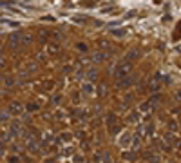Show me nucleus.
<instances>
[{"instance_id": "obj_26", "label": "nucleus", "mask_w": 181, "mask_h": 163, "mask_svg": "<svg viewBox=\"0 0 181 163\" xmlns=\"http://www.w3.org/2000/svg\"><path fill=\"white\" fill-rule=\"evenodd\" d=\"M18 161H20V158H18L17 154H11V156L7 158V163H18Z\"/></svg>"}, {"instance_id": "obj_1", "label": "nucleus", "mask_w": 181, "mask_h": 163, "mask_svg": "<svg viewBox=\"0 0 181 163\" xmlns=\"http://www.w3.org/2000/svg\"><path fill=\"white\" fill-rule=\"evenodd\" d=\"M130 71H132V63H129V62H120V63H116V67H114V76H116V80H120L123 76H129L130 74Z\"/></svg>"}, {"instance_id": "obj_16", "label": "nucleus", "mask_w": 181, "mask_h": 163, "mask_svg": "<svg viewBox=\"0 0 181 163\" xmlns=\"http://www.w3.org/2000/svg\"><path fill=\"white\" fill-rule=\"evenodd\" d=\"M140 120V111H132V112H129V116H127V122L129 123H138Z\"/></svg>"}, {"instance_id": "obj_21", "label": "nucleus", "mask_w": 181, "mask_h": 163, "mask_svg": "<svg viewBox=\"0 0 181 163\" xmlns=\"http://www.w3.org/2000/svg\"><path fill=\"white\" fill-rule=\"evenodd\" d=\"M105 58H107V53H94L91 60H92V62H96V63H98V62H103Z\"/></svg>"}, {"instance_id": "obj_36", "label": "nucleus", "mask_w": 181, "mask_h": 163, "mask_svg": "<svg viewBox=\"0 0 181 163\" xmlns=\"http://www.w3.org/2000/svg\"><path fill=\"white\" fill-rule=\"evenodd\" d=\"M100 94H101V96H105V87H103V85L100 87Z\"/></svg>"}, {"instance_id": "obj_15", "label": "nucleus", "mask_w": 181, "mask_h": 163, "mask_svg": "<svg viewBox=\"0 0 181 163\" xmlns=\"http://www.w3.org/2000/svg\"><path fill=\"white\" fill-rule=\"evenodd\" d=\"M163 140H165V143H167L168 147H172L174 143L178 142V140H176V136H174L172 132H165V136H163Z\"/></svg>"}, {"instance_id": "obj_11", "label": "nucleus", "mask_w": 181, "mask_h": 163, "mask_svg": "<svg viewBox=\"0 0 181 163\" xmlns=\"http://www.w3.org/2000/svg\"><path fill=\"white\" fill-rule=\"evenodd\" d=\"M35 40V36L31 33H22L20 35V45H31Z\"/></svg>"}, {"instance_id": "obj_4", "label": "nucleus", "mask_w": 181, "mask_h": 163, "mask_svg": "<svg viewBox=\"0 0 181 163\" xmlns=\"http://www.w3.org/2000/svg\"><path fill=\"white\" fill-rule=\"evenodd\" d=\"M22 111H24V105H22L20 102H11L9 103V107H7L9 116H20Z\"/></svg>"}, {"instance_id": "obj_9", "label": "nucleus", "mask_w": 181, "mask_h": 163, "mask_svg": "<svg viewBox=\"0 0 181 163\" xmlns=\"http://www.w3.org/2000/svg\"><path fill=\"white\" fill-rule=\"evenodd\" d=\"M140 58V51L138 49H130L127 55H125V62H129V63H132L134 60H138Z\"/></svg>"}, {"instance_id": "obj_14", "label": "nucleus", "mask_w": 181, "mask_h": 163, "mask_svg": "<svg viewBox=\"0 0 181 163\" xmlns=\"http://www.w3.org/2000/svg\"><path fill=\"white\" fill-rule=\"evenodd\" d=\"M81 93H83V94H87V96H91V94L94 93V87H92V83L85 82V83L81 85Z\"/></svg>"}, {"instance_id": "obj_29", "label": "nucleus", "mask_w": 181, "mask_h": 163, "mask_svg": "<svg viewBox=\"0 0 181 163\" xmlns=\"http://www.w3.org/2000/svg\"><path fill=\"white\" fill-rule=\"evenodd\" d=\"M76 49H78V51H87V45H85L83 42H80V44H76Z\"/></svg>"}, {"instance_id": "obj_20", "label": "nucleus", "mask_w": 181, "mask_h": 163, "mask_svg": "<svg viewBox=\"0 0 181 163\" xmlns=\"http://www.w3.org/2000/svg\"><path fill=\"white\" fill-rule=\"evenodd\" d=\"M167 129H168L167 132H172V134H174V132H178V123H176V120H168Z\"/></svg>"}, {"instance_id": "obj_31", "label": "nucleus", "mask_w": 181, "mask_h": 163, "mask_svg": "<svg viewBox=\"0 0 181 163\" xmlns=\"http://www.w3.org/2000/svg\"><path fill=\"white\" fill-rule=\"evenodd\" d=\"M174 98H176L178 102H181V89H178V91L174 93Z\"/></svg>"}, {"instance_id": "obj_7", "label": "nucleus", "mask_w": 181, "mask_h": 163, "mask_svg": "<svg viewBox=\"0 0 181 163\" xmlns=\"http://www.w3.org/2000/svg\"><path fill=\"white\" fill-rule=\"evenodd\" d=\"M145 160H147V163H161L160 154H156L154 150H147L145 152Z\"/></svg>"}, {"instance_id": "obj_33", "label": "nucleus", "mask_w": 181, "mask_h": 163, "mask_svg": "<svg viewBox=\"0 0 181 163\" xmlns=\"http://www.w3.org/2000/svg\"><path fill=\"white\" fill-rule=\"evenodd\" d=\"M103 163H112V158H111L109 154H105V156H103Z\"/></svg>"}, {"instance_id": "obj_19", "label": "nucleus", "mask_w": 181, "mask_h": 163, "mask_svg": "<svg viewBox=\"0 0 181 163\" xmlns=\"http://www.w3.org/2000/svg\"><path fill=\"white\" fill-rule=\"evenodd\" d=\"M47 51H49L51 55H56V53L60 51V44H58V42H51L49 47H47Z\"/></svg>"}, {"instance_id": "obj_10", "label": "nucleus", "mask_w": 181, "mask_h": 163, "mask_svg": "<svg viewBox=\"0 0 181 163\" xmlns=\"http://www.w3.org/2000/svg\"><path fill=\"white\" fill-rule=\"evenodd\" d=\"M27 150L31 152V154H36V152H40V147H38V143L35 138H29V142H27Z\"/></svg>"}, {"instance_id": "obj_17", "label": "nucleus", "mask_w": 181, "mask_h": 163, "mask_svg": "<svg viewBox=\"0 0 181 163\" xmlns=\"http://www.w3.org/2000/svg\"><path fill=\"white\" fill-rule=\"evenodd\" d=\"M160 102H161V94H154V96L149 98L147 105H149V107H156V105H160Z\"/></svg>"}, {"instance_id": "obj_18", "label": "nucleus", "mask_w": 181, "mask_h": 163, "mask_svg": "<svg viewBox=\"0 0 181 163\" xmlns=\"http://www.w3.org/2000/svg\"><path fill=\"white\" fill-rule=\"evenodd\" d=\"M143 134H147V136H150V134H154V123L152 122H147L143 125Z\"/></svg>"}, {"instance_id": "obj_12", "label": "nucleus", "mask_w": 181, "mask_h": 163, "mask_svg": "<svg viewBox=\"0 0 181 163\" xmlns=\"http://www.w3.org/2000/svg\"><path fill=\"white\" fill-rule=\"evenodd\" d=\"M105 123H107V129H111V127L118 125V118H116V114H114V112H109V114H107V120H105Z\"/></svg>"}, {"instance_id": "obj_24", "label": "nucleus", "mask_w": 181, "mask_h": 163, "mask_svg": "<svg viewBox=\"0 0 181 163\" xmlns=\"http://www.w3.org/2000/svg\"><path fill=\"white\" fill-rule=\"evenodd\" d=\"M120 131H121V125L118 123V125H114V127H111V129H109V134H118Z\"/></svg>"}, {"instance_id": "obj_23", "label": "nucleus", "mask_w": 181, "mask_h": 163, "mask_svg": "<svg viewBox=\"0 0 181 163\" xmlns=\"http://www.w3.org/2000/svg\"><path fill=\"white\" fill-rule=\"evenodd\" d=\"M140 145H141V140H140V138H134V136H132V143H130V149H134V150H136V149H140Z\"/></svg>"}, {"instance_id": "obj_13", "label": "nucleus", "mask_w": 181, "mask_h": 163, "mask_svg": "<svg viewBox=\"0 0 181 163\" xmlns=\"http://www.w3.org/2000/svg\"><path fill=\"white\" fill-rule=\"evenodd\" d=\"M109 33H111L112 36H116V38H123V36L127 35V31H125L123 27H114V29H111Z\"/></svg>"}, {"instance_id": "obj_8", "label": "nucleus", "mask_w": 181, "mask_h": 163, "mask_svg": "<svg viewBox=\"0 0 181 163\" xmlns=\"http://www.w3.org/2000/svg\"><path fill=\"white\" fill-rule=\"evenodd\" d=\"M85 80L89 82V83H92V82L98 80V69H96V67H91V69L85 73Z\"/></svg>"}, {"instance_id": "obj_2", "label": "nucleus", "mask_w": 181, "mask_h": 163, "mask_svg": "<svg viewBox=\"0 0 181 163\" xmlns=\"http://www.w3.org/2000/svg\"><path fill=\"white\" fill-rule=\"evenodd\" d=\"M163 87V74L161 73H156L152 78H150V83H149V89L154 93V94H158L160 93V89Z\"/></svg>"}, {"instance_id": "obj_27", "label": "nucleus", "mask_w": 181, "mask_h": 163, "mask_svg": "<svg viewBox=\"0 0 181 163\" xmlns=\"http://www.w3.org/2000/svg\"><path fill=\"white\" fill-rule=\"evenodd\" d=\"M9 120V112L7 111H0V122H6Z\"/></svg>"}, {"instance_id": "obj_32", "label": "nucleus", "mask_w": 181, "mask_h": 163, "mask_svg": "<svg viewBox=\"0 0 181 163\" xmlns=\"http://www.w3.org/2000/svg\"><path fill=\"white\" fill-rule=\"evenodd\" d=\"M4 152H6V143H4L2 140H0V156H2Z\"/></svg>"}, {"instance_id": "obj_25", "label": "nucleus", "mask_w": 181, "mask_h": 163, "mask_svg": "<svg viewBox=\"0 0 181 163\" xmlns=\"http://www.w3.org/2000/svg\"><path fill=\"white\" fill-rule=\"evenodd\" d=\"M121 158H123V160H134V158H136V154H134V152H123V154H121Z\"/></svg>"}, {"instance_id": "obj_22", "label": "nucleus", "mask_w": 181, "mask_h": 163, "mask_svg": "<svg viewBox=\"0 0 181 163\" xmlns=\"http://www.w3.org/2000/svg\"><path fill=\"white\" fill-rule=\"evenodd\" d=\"M40 109V103H36V102H31V103H27V111H31V112H35V111H38Z\"/></svg>"}, {"instance_id": "obj_3", "label": "nucleus", "mask_w": 181, "mask_h": 163, "mask_svg": "<svg viewBox=\"0 0 181 163\" xmlns=\"http://www.w3.org/2000/svg\"><path fill=\"white\" fill-rule=\"evenodd\" d=\"M132 85H134V76H132V74L116 80V87H118V89H129V87H132Z\"/></svg>"}, {"instance_id": "obj_28", "label": "nucleus", "mask_w": 181, "mask_h": 163, "mask_svg": "<svg viewBox=\"0 0 181 163\" xmlns=\"http://www.w3.org/2000/svg\"><path fill=\"white\" fill-rule=\"evenodd\" d=\"M73 20L76 22V24H83V22H85V17H83V15H76V17H73Z\"/></svg>"}, {"instance_id": "obj_37", "label": "nucleus", "mask_w": 181, "mask_h": 163, "mask_svg": "<svg viewBox=\"0 0 181 163\" xmlns=\"http://www.w3.org/2000/svg\"><path fill=\"white\" fill-rule=\"evenodd\" d=\"M4 65H6V60H4V58H0V67H4Z\"/></svg>"}, {"instance_id": "obj_34", "label": "nucleus", "mask_w": 181, "mask_h": 163, "mask_svg": "<svg viewBox=\"0 0 181 163\" xmlns=\"http://www.w3.org/2000/svg\"><path fill=\"white\" fill-rule=\"evenodd\" d=\"M4 83H6V85H13V83H15V80H13V78H6V82H4Z\"/></svg>"}, {"instance_id": "obj_5", "label": "nucleus", "mask_w": 181, "mask_h": 163, "mask_svg": "<svg viewBox=\"0 0 181 163\" xmlns=\"http://www.w3.org/2000/svg\"><path fill=\"white\" fill-rule=\"evenodd\" d=\"M20 45V33H11L7 36V47L9 49H17Z\"/></svg>"}, {"instance_id": "obj_35", "label": "nucleus", "mask_w": 181, "mask_h": 163, "mask_svg": "<svg viewBox=\"0 0 181 163\" xmlns=\"http://www.w3.org/2000/svg\"><path fill=\"white\" fill-rule=\"evenodd\" d=\"M60 100H62V96H60V94H56V96L53 98V102H55V103H58V102H60Z\"/></svg>"}, {"instance_id": "obj_6", "label": "nucleus", "mask_w": 181, "mask_h": 163, "mask_svg": "<svg viewBox=\"0 0 181 163\" xmlns=\"http://www.w3.org/2000/svg\"><path fill=\"white\" fill-rule=\"evenodd\" d=\"M130 143H132V134H130V132H123L120 138H118V145L123 147V149H129Z\"/></svg>"}, {"instance_id": "obj_30", "label": "nucleus", "mask_w": 181, "mask_h": 163, "mask_svg": "<svg viewBox=\"0 0 181 163\" xmlns=\"http://www.w3.org/2000/svg\"><path fill=\"white\" fill-rule=\"evenodd\" d=\"M62 142H71V134L69 132H63L62 134Z\"/></svg>"}]
</instances>
